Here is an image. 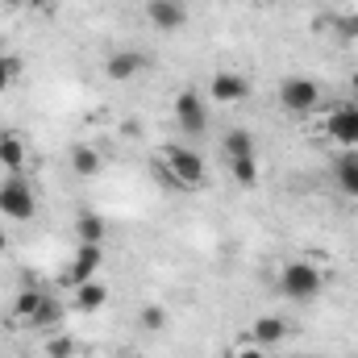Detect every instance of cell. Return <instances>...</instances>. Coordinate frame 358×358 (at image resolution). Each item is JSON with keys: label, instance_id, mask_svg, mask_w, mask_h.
Returning a JSON list of instances; mask_svg holds the SVG:
<instances>
[{"label": "cell", "instance_id": "1", "mask_svg": "<svg viewBox=\"0 0 358 358\" xmlns=\"http://www.w3.org/2000/svg\"><path fill=\"white\" fill-rule=\"evenodd\" d=\"M321 287H325L321 267H313V263H304V259H296V263H287V267L279 271V292H283L287 300H317Z\"/></svg>", "mask_w": 358, "mask_h": 358}, {"label": "cell", "instance_id": "2", "mask_svg": "<svg viewBox=\"0 0 358 358\" xmlns=\"http://www.w3.org/2000/svg\"><path fill=\"white\" fill-rule=\"evenodd\" d=\"M163 167L171 171V183L183 187V192H196V187H204V159L196 155V150H187V146H167V155H163Z\"/></svg>", "mask_w": 358, "mask_h": 358}, {"label": "cell", "instance_id": "3", "mask_svg": "<svg viewBox=\"0 0 358 358\" xmlns=\"http://www.w3.org/2000/svg\"><path fill=\"white\" fill-rule=\"evenodd\" d=\"M0 213L13 217V221H34V213H38V196H34V187H29V179L25 176L0 179Z\"/></svg>", "mask_w": 358, "mask_h": 358}, {"label": "cell", "instance_id": "4", "mask_svg": "<svg viewBox=\"0 0 358 358\" xmlns=\"http://www.w3.org/2000/svg\"><path fill=\"white\" fill-rule=\"evenodd\" d=\"M317 100H321V88H317V80H308V76H287V80L279 84V104H283L287 113H296V117L313 113Z\"/></svg>", "mask_w": 358, "mask_h": 358}, {"label": "cell", "instance_id": "5", "mask_svg": "<svg viewBox=\"0 0 358 358\" xmlns=\"http://www.w3.org/2000/svg\"><path fill=\"white\" fill-rule=\"evenodd\" d=\"M176 121L187 138H200L208 129V113H204V96L200 92H179L176 96Z\"/></svg>", "mask_w": 358, "mask_h": 358}, {"label": "cell", "instance_id": "6", "mask_svg": "<svg viewBox=\"0 0 358 358\" xmlns=\"http://www.w3.org/2000/svg\"><path fill=\"white\" fill-rule=\"evenodd\" d=\"M146 67H150V55H146V50H113V55L104 59V76L117 80V84L138 80Z\"/></svg>", "mask_w": 358, "mask_h": 358}, {"label": "cell", "instance_id": "7", "mask_svg": "<svg viewBox=\"0 0 358 358\" xmlns=\"http://www.w3.org/2000/svg\"><path fill=\"white\" fill-rule=\"evenodd\" d=\"M325 134L338 146H358V104H334L325 117Z\"/></svg>", "mask_w": 358, "mask_h": 358}, {"label": "cell", "instance_id": "8", "mask_svg": "<svg viewBox=\"0 0 358 358\" xmlns=\"http://www.w3.org/2000/svg\"><path fill=\"white\" fill-rule=\"evenodd\" d=\"M100 267H104V250H100V246H84V242H80V250H76L71 267L63 271V283L80 287V283H88V279H92Z\"/></svg>", "mask_w": 358, "mask_h": 358}, {"label": "cell", "instance_id": "9", "mask_svg": "<svg viewBox=\"0 0 358 358\" xmlns=\"http://www.w3.org/2000/svg\"><path fill=\"white\" fill-rule=\"evenodd\" d=\"M208 92H213V100H217V104H238V100H246V96H250V80H246V76H238V71H217V76H213V84H208Z\"/></svg>", "mask_w": 358, "mask_h": 358}, {"label": "cell", "instance_id": "10", "mask_svg": "<svg viewBox=\"0 0 358 358\" xmlns=\"http://www.w3.org/2000/svg\"><path fill=\"white\" fill-rule=\"evenodd\" d=\"M146 17H150L155 29H179L187 21V8H183V0H150Z\"/></svg>", "mask_w": 358, "mask_h": 358}, {"label": "cell", "instance_id": "11", "mask_svg": "<svg viewBox=\"0 0 358 358\" xmlns=\"http://www.w3.org/2000/svg\"><path fill=\"white\" fill-rule=\"evenodd\" d=\"M287 338V321L279 317V313H267V317H259L255 325H250V346H279Z\"/></svg>", "mask_w": 358, "mask_h": 358}, {"label": "cell", "instance_id": "12", "mask_svg": "<svg viewBox=\"0 0 358 358\" xmlns=\"http://www.w3.org/2000/svg\"><path fill=\"white\" fill-rule=\"evenodd\" d=\"M0 167L8 171V176H21V167H25V142H21V134H0Z\"/></svg>", "mask_w": 358, "mask_h": 358}, {"label": "cell", "instance_id": "13", "mask_svg": "<svg viewBox=\"0 0 358 358\" xmlns=\"http://www.w3.org/2000/svg\"><path fill=\"white\" fill-rule=\"evenodd\" d=\"M76 238H80L84 246H104L108 221H104L100 213H80V217H76Z\"/></svg>", "mask_w": 358, "mask_h": 358}, {"label": "cell", "instance_id": "14", "mask_svg": "<svg viewBox=\"0 0 358 358\" xmlns=\"http://www.w3.org/2000/svg\"><path fill=\"white\" fill-rule=\"evenodd\" d=\"M104 304H108V287H104V283L88 279V283L76 287V308H80V313H100Z\"/></svg>", "mask_w": 358, "mask_h": 358}, {"label": "cell", "instance_id": "15", "mask_svg": "<svg viewBox=\"0 0 358 358\" xmlns=\"http://www.w3.org/2000/svg\"><path fill=\"white\" fill-rule=\"evenodd\" d=\"M42 287H25V292H17L13 296V304H8V317L13 321H34V313H38V304H42Z\"/></svg>", "mask_w": 358, "mask_h": 358}, {"label": "cell", "instance_id": "16", "mask_svg": "<svg viewBox=\"0 0 358 358\" xmlns=\"http://www.w3.org/2000/svg\"><path fill=\"white\" fill-rule=\"evenodd\" d=\"M334 176H338V187H342L350 200H358V150H350V155H342V159H338Z\"/></svg>", "mask_w": 358, "mask_h": 358}, {"label": "cell", "instance_id": "17", "mask_svg": "<svg viewBox=\"0 0 358 358\" xmlns=\"http://www.w3.org/2000/svg\"><path fill=\"white\" fill-rule=\"evenodd\" d=\"M221 146H225L229 159H250V155H255V134L238 125V129H229V134L221 138Z\"/></svg>", "mask_w": 358, "mask_h": 358}, {"label": "cell", "instance_id": "18", "mask_svg": "<svg viewBox=\"0 0 358 358\" xmlns=\"http://www.w3.org/2000/svg\"><path fill=\"white\" fill-rule=\"evenodd\" d=\"M71 171L80 179H92L100 171V155H96V146H76L71 150Z\"/></svg>", "mask_w": 358, "mask_h": 358}, {"label": "cell", "instance_id": "19", "mask_svg": "<svg viewBox=\"0 0 358 358\" xmlns=\"http://www.w3.org/2000/svg\"><path fill=\"white\" fill-rule=\"evenodd\" d=\"M63 321V304H59V296H42V304H38V313H34V329H46V325H59Z\"/></svg>", "mask_w": 358, "mask_h": 358}, {"label": "cell", "instance_id": "20", "mask_svg": "<svg viewBox=\"0 0 358 358\" xmlns=\"http://www.w3.org/2000/svg\"><path fill=\"white\" fill-rule=\"evenodd\" d=\"M229 171H234V183H238V187H255V183H259V163H255V155H250V159H229Z\"/></svg>", "mask_w": 358, "mask_h": 358}, {"label": "cell", "instance_id": "21", "mask_svg": "<svg viewBox=\"0 0 358 358\" xmlns=\"http://www.w3.org/2000/svg\"><path fill=\"white\" fill-rule=\"evenodd\" d=\"M138 325H142L146 334H159V329L167 325V308H163V304H142V313H138Z\"/></svg>", "mask_w": 358, "mask_h": 358}, {"label": "cell", "instance_id": "22", "mask_svg": "<svg viewBox=\"0 0 358 358\" xmlns=\"http://www.w3.org/2000/svg\"><path fill=\"white\" fill-rule=\"evenodd\" d=\"M21 71H25V63L17 59V55H0V92H8L17 80H21Z\"/></svg>", "mask_w": 358, "mask_h": 358}, {"label": "cell", "instance_id": "23", "mask_svg": "<svg viewBox=\"0 0 358 358\" xmlns=\"http://www.w3.org/2000/svg\"><path fill=\"white\" fill-rule=\"evenodd\" d=\"M334 29H338L346 42H355L358 38V13H342V17H334Z\"/></svg>", "mask_w": 358, "mask_h": 358}, {"label": "cell", "instance_id": "24", "mask_svg": "<svg viewBox=\"0 0 358 358\" xmlns=\"http://www.w3.org/2000/svg\"><path fill=\"white\" fill-rule=\"evenodd\" d=\"M50 358H71V338H55L50 342Z\"/></svg>", "mask_w": 358, "mask_h": 358}, {"label": "cell", "instance_id": "25", "mask_svg": "<svg viewBox=\"0 0 358 358\" xmlns=\"http://www.w3.org/2000/svg\"><path fill=\"white\" fill-rule=\"evenodd\" d=\"M25 4H29L34 13H50V8H55V0H25Z\"/></svg>", "mask_w": 358, "mask_h": 358}, {"label": "cell", "instance_id": "26", "mask_svg": "<svg viewBox=\"0 0 358 358\" xmlns=\"http://www.w3.org/2000/svg\"><path fill=\"white\" fill-rule=\"evenodd\" d=\"M238 358H267V355H263L259 346H242V355H238Z\"/></svg>", "mask_w": 358, "mask_h": 358}, {"label": "cell", "instance_id": "27", "mask_svg": "<svg viewBox=\"0 0 358 358\" xmlns=\"http://www.w3.org/2000/svg\"><path fill=\"white\" fill-rule=\"evenodd\" d=\"M4 246H8V234H4V225H0V255H4Z\"/></svg>", "mask_w": 358, "mask_h": 358}, {"label": "cell", "instance_id": "28", "mask_svg": "<svg viewBox=\"0 0 358 358\" xmlns=\"http://www.w3.org/2000/svg\"><path fill=\"white\" fill-rule=\"evenodd\" d=\"M0 4H8V8H17V4H25V0H0Z\"/></svg>", "mask_w": 358, "mask_h": 358}, {"label": "cell", "instance_id": "29", "mask_svg": "<svg viewBox=\"0 0 358 358\" xmlns=\"http://www.w3.org/2000/svg\"><path fill=\"white\" fill-rule=\"evenodd\" d=\"M350 84H355V92H358V71H355V76H350Z\"/></svg>", "mask_w": 358, "mask_h": 358}, {"label": "cell", "instance_id": "30", "mask_svg": "<svg viewBox=\"0 0 358 358\" xmlns=\"http://www.w3.org/2000/svg\"><path fill=\"white\" fill-rule=\"evenodd\" d=\"M259 4H279V0H259Z\"/></svg>", "mask_w": 358, "mask_h": 358}]
</instances>
